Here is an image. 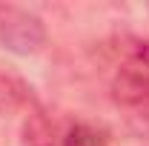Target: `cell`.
<instances>
[{"mask_svg": "<svg viewBox=\"0 0 149 146\" xmlns=\"http://www.w3.org/2000/svg\"><path fill=\"white\" fill-rule=\"evenodd\" d=\"M112 97L123 106H146L149 103V57L141 55V49L118 69L112 80Z\"/></svg>", "mask_w": 149, "mask_h": 146, "instance_id": "cell-1", "label": "cell"}, {"mask_svg": "<svg viewBox=\"0 0 149 146\" xmlns=\"http://www.w3.org/2000/svg\"><path fill=\"white\" fill-rule=\"evenodd\" d=\"M0 43L15 52H35L43 43V26L35 15L0 9Z\"/></svg>", "mask_w": 149, "mask_h": 146, "instance_id": "cell-2", "label": "cell"}, {"mask_svg": "<svg viewBox=\"0 0 149 146\" xmlns=\"http://www.w3.org/2000/svg\"><path fill=\"white\" fill-rule=\"evenodd\" d=\"M63 146H109L106 135L89 123H72L63 135Z\"/></svg>", "mask_w": 149, "mask_h": 146, "instance_id": "cell-3", "label": "cell"}, {"mask_svg": "<svg viewBox=\"0 0 149 146\" xmlns=\"http://www.w3.org/2000/svg\"><path fill=\"white\" fill-rule=\"evenodd\" d=\"M23 146H55L52 129H49L43 115H32L23 123Z\"/></svg>", "mask_w": 149, "mask_h": 146, "instance_id": "cell-4", "label": "cell"}, {"mask_svg": "<svg viewBox=\"0 0 149 146\" xmlns=\"http://www.w3.org/2000/svg\"><path fill=\"white\" fill-rule=\"evenodd\" d=\"M141 55H143V57H149V43H143V46H141Z\"/></svg>", "mask_w": 149, "mask_h": 146, "instance_id": "cell-5", "label": "cell"}, {"mask_svg": "<svg viewBox=\"0 0 149 146\" xmlns=\"http://www.w3.org/2000/svg\"><path fill=\"white\" fill-rule=\"evenodd\" d=\"M141 112H146V117H149V103H146V106H141Z\"/></svg>", "mask_w": 149, "mask_h": 146, "instance_id": "cell-6", "label": "cell"}]
</instances>
